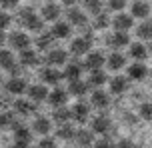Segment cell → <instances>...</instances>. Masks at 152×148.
<instances>
[{
	"instance_id": "1",
	"label": "cell",
	"mask_w": 152,
	"mask_h": 148,
	"mask_svg": "<svg viewBox=\"0 0 152 148\" xmlns=\"http://www.w3.org/2000/svg\"><path fill=\"white\" fill-rule=\"evenodd\" d=\"M16 20L20 26H24L26 30H32V32H42L44 30V20L36 16V12L32 10L30 6L26 8H20L18 12H16Z\"/></svg>"
},
{
	"instance_id": "2",
	"label": "cell",
	"mask_w": 152,
	"mask_h": 148,
	"mask_svg": "<svg viewBox=\"0 0 152 148\" xmlns=\"http://www.w3.org/2000/svg\"><path fill=\"white\" fill-rule=\"evenodd\" d=\"M30 42L32 40L28 38V34L26 32H20V30H14L10 32V36H8V44L14 48V50H26V48H30Z\"/></svg>"
},
{
	"instance_id": "3",
	"label": "cell",
	"mask_w": 152,
	"mask_h": 148,
	"mask_svg": "<svg viewBox=\"0 0 152 148\" xmlns=\"http://www.w3.org/2000/svg\"><path fill=\"white\" fill-rule=\"evenodd\" d=\"M66 60H68V52L62 50V48H50L46 52V58H44V62L48 66H54V68L60 66V64H66Z\"/></svg>"
},
{
	"instance_id": "4",
	"label": "cell",
	"mask_w": 152,
	"mask_h": 148,
	"mask_svg": "<svg viewBox=\"0 0 152 148\" xmlns=\"http://www.w3.org/2000/svg\"><path fill=\"white\" fill-rule=\"evenodd\" d=\"M110 24L114 26V30H118V32H128L130 28L134 26V18H132L130 14L118 12V14H116L112 20H110Z\"/></svg>"
},
{
	"instance_id": "5",
	"label": "cell",
	"mask_w": 152,
	"mask_h": 148,
	"mask_svg": "<svg viewBox=\"0 0 152 148\" xmlns=\"http://www.w3.org/2000/svg\"><path fill=\"white\" fill-rule=\"evenodd\" d=\"M128 80H134V82H142L146 76H148V68H146L144 62H132L128 66Z\"/></svg>"
},
{
	"instance_id": "6",
	"label": "cell",
	"mask_w": 152,
	"mask_h": 148,
	"mask_svg": "<svg viewBox=\"0 0 152 148\" xmlns=\"http://www.w3.org/2000/svg\"><path fill=\"white\" fill-rule=\"evenodd\" d=\"M66 20H68L70 26H78V28L86 26V22H88V18H86V14H84V10L74 8V6L66 10Z\"/></svg>"
},
{
	"instance_id": "7",
	"label": "cell",
	"mask_w": 152,
	"mask_h": 148,
	"mask_svg": "<svg viewBox=\"0 0 152 148\" xmlns=\"http://www.w3.org/2000/svg\"><path fill=\"white\" fill-rule=\"evenodd\" d=\"M90 46H92V40L86 38V36H80V38H74L72 44H70V52L76 56H84L90 52Z\"/></svg>"
},
{
	"instance_id": "8",
	"label": "cell",
	"mask_w": 152,
	"mask_h": 148,
	"mask_svg": "<svg viewBox=\"0 0 152 148\" xmlns=\"http://www.w3.org/2000/svg\"><path fill=\"white\" fill-rule=\"evenodd\" d=\"M128 42H130L128 32H118V30H114V34H110V36L106 38V44L110 48H114V50L128 46Z\"/></svg>"
},
{
	"instance_id": "9",
	"label": "cell",
	"mask_w": 152,
	"mask_h": 148,
	"mask_svg": "<svg viewBox=\"0 0 152 148\" xmlns=\"http://www.w3.org/2000/svg\"><path fill=\"white\" fill-rule=\"evenodd\" d=\"M40 56H38L36 50H32V48H26V50H22L20 52V60H18V64L20 66H26V68H32V66H38L40 64Z\"/></svg>"
},
{
	"instance_id": "10",
	"label": "cell",
	"mask_w": 152,
	"mask_h": 148,
	"mask_svg": "<svg viewBox=\"0 0 152 148\" xmlns=\"http://www.w3.org/2000/svg\"><path fill=\"white\" fill-rule=\"evenodd\" d=\"M88 114H90V106H86L84 102H76L70 108V120H74V122H86Z\"/></svg>"
},
{
	"instance_id": "11",
	"label": "cell",
	"mask_w": 152,
	"mask_h": 148,
	"mask_svg": "<svg viewBox=\"0 0 152 148\" xmlns=\"http://www.w3.org/2000/svg\"><path fill=\"white\" fill-rule=\"evenodd\" d=\"M102 64H106V58H104V54H102L100 50H96V52H88V54H86L84 66H86L88 70H98V68H102Z\"/></svg>"
},
{
	"instance_id": "12",
	"label": "cell",
	"mask_w": 152,
	"mask_h": 148,
	"mask_svg": "<svg viewBox=\"0 0 152 148\" xmlns=\"http://www.w3.org/2000/svg\"><path fill=\"white\" fill-rule=\"evenodd\" d=\"M90 104L96 106V108H108L110 106V94L106 90H102V88H96L90 96Z\"/></svg>"
},
{
	"instance_id": "13",
	"label": "cell",
	"mask_w": 152,
	"mask_h": 148,
	"mask_svg": "<svg viewBox=\"0 0 152 148\" xmlns=\"http://www.w3.org/2000/svg\"><path fill=\"white\" fill-rule=\"evenodd\" d=\"M4 88H6L10 94H24L26 90H28V84H26V80H24V78L12 76L6 84H4Z\"/></svg>"
},
{
	"instance_id": "14",
	"label": "cell",
	"mask_w": 152,
	"mask_h": 148,
	"mask_svg": "<svg viewBox=\"0 0 152 148\" xmlns=\"http://www.w3.org/2000/svg\"><path fill=\"white\" fill-rule=\"evenodd\" d=\"M46 100L50 102V106H66V102H68V92L64 90V88H54L52 92H48V98Z\"/></svg>"
},
{
	"instance_id": "15",
	"label": "cell",
	"mask_w": 152,
	"mask_h": 148,
	"mask_svg": "<svg viewBox=\"0 0 152 148\" xmlns=\"http://www.w3.org/2000/svg\"><path fill=\"white\" fill-rule=\"evenodd\" d=\"M150 14V4L146 0H134L132 8H130V16L132 18H148Z\"/></svg>"
},
{
	"instance_id": "16",
	"label": "cell",
	"mask_w": 152,
	"mask_h": 148,
	"mask_svg": "<svg viewBox=\"0 0 152 148\" xmlns=\"http://www.w3.org/2000/svg\"><path fill=\"white\" fill-rule=\"evenodd\" d=\"M40 76H42V80H44L46 84L56 86V84H58V82L62 80V78H64V74H62L60 70H56L54 66H46L44 70L40 72Z\"/></svg>"
},
{
	"instance_id": "17",
	"label": "cell",
	"mask_w": 152,
	"mask_h": 148,
	"mask_svg": "<svg viewBox=\"0 0 152 148\" xmlns=\"http://www.w3.org/2000/svg\"><path fill=\"white\" fill-rule=\"evenodd\" d=\"M106 82H108V76L104 74L102 68H98V70H90L88 80H86V84L90 86V88H102V84H106Z\"/></svg>"
},
{
	"instance_id": "18",
	"label": "cell",
	"mask_w": 152,
	"mask_h": 148,
	"mask_svg": "<svg viewBox=\"0 0 152 148\" xmlns=\"http://www.w3.org/2000/svg\"><path fill=\"white\" fill-rule=\"evenodd\" d=\"M110 128H112V122H110L106 116H96L94 120H92V132L94 134L106 136V134L110 132Z\"/></svg>"
},
{
	"instance_id": "19",
	"label": "cell",
	"mask_w": 152,
	"mask_h": 148,
	"mask_svg": "<svg viewBox=\"0 0 152 148\" xmlns=\"http://www.w3.org/2000/svg\"><path fill=\"white\" fill-rule=\"evenodd\" d=\"M36 102L32 100H22V98H18V100L14 102V110L18 112V114H22V116H32L34 112H36Z\"/></svg>"
},
{
	"instance_id": "20",
	"label": "cell",
	"mask_w": 152,
	"mask_h": 148,
	"mask_svg": "<svg viewBox=\"0 0 152 148\" xmlns=\"http://www.w3.org/2000/svg\"><path fill=\"white\" fill-rule=\"evenodd\" d=\"M88 88L90 86L84 82L82 78H78V80H72V82H68V88H66V92H68V96H84V94L88 92Z\"/></svg>"
},
{
	"instance_id": "21",
	"label": "cell",
	"mask_w": 152,
	"mask_h": 148,
	"mask_svg": "<svg viewBox=\"0 0 152 148\" xmlns=\"http://www.w3.org/2000/svg\"><path fill=\"white\" fill-rule=\"evenodd\" d=\"M50 34H52L56 40H66L70 34H72V26H70L68 22H54Z\"/></svg>"
},
{
	"instance_id": "22",
	"label": "cell",
	"mask_w": 152,
	"mask_h": 148,
	"mask_svg": "<svg viewBox=\"0 0 152 148\" xmlns=\"http://www.w3.org/2000/svg\"><path fill=\"white\" fill-rule=\"evenodd\" d=\"M58 16H60V6L56 2H46L44 6H42V14H40L42 20L52 22V20H58Z\"/></svg>"
},
{
	"instance_id": "23",
	"label": "cell",
	"mask_w": 152,
	"mask_h": 148,
	"mask_svg": "<svg viewBox=\"0 0 152 148\" xmlns=\"http://www.w3.org/2000/svg\"><path fill=\"white\" fill-rule=\"evenodd\" d=\"M128 54H130V58H134L136 62H144L146 58H148V48H146L142 42H134V44H130Z\"/></svg>"
},
{
	"instance_id": "24",
	"label": "cell",
	"mask_w": 152,
	"mask_h": 148,
	"mask_svg": "<svg viewBox=\"0 0 152 148\" xmlns=\"http://www.w3.org/2000/svg\"><path fill=\"white\" fill-rule=\"evenodd\" d=\"M74 140L78 142L82 148H88V146L94 144V132H92V130H84V128H80V130L74 132Z\"/></svg>"
},
{
	"instance_id": "25",
	"label": "cell",
	"mask_w": 152,
	"mask_h": 148,
	"mask_svg": "<svg viewBox=\"0 0 152 148\" xmlns=\"http://www.w3.org/2000/svg\"><path fill=\"white\" fill-rule=\"evenodd\" d=\"M108 84H110V92L112 94H122L128 90V78L126 76H114L108 80Z\"/></svg>"
},
{
	"instance_id": "26",
	"label": "cell",
	"mask_w": 152,
	"mask_h": 148,
	"mask_svg": "<svg viewBox=\"0 0 152 148\" xmlns=\"http://www.w3.org/2000/svg\"><path fill=\"white\" fill-rule=\"evenodd\" d=\"M54 36L52 34H50V32H38V36H36V40H34V42H36V48L38 50H46V52H48V50H50V48H52V44H54Z\"/></svg>"
},
{
	"instance_id": "27",
	"label": "cell",
	"mask_w": 152,
	"mask_h": 148,
	"mask_svg": "<svg viewBox=\"0 0 152 148\" xmlns=\"http://www.w3.org/2000/svg\"><path fill=\"white\" fill-rule=\"evenodd\" d=\"M26 92H28V96H30V100H32V102H36V104L48 98V90H46V86H42V84H34V86H30Z\"/></svg>"
},
{
	"instance_id": "28",
	"label": "cell",
	"mask_w": 152,
	"mask_h": 148,
	"mask_svg": "<svg viewBox=\"0 0 152 148\" xmlns=\"http://www.w3.org/2000/svg\"><path fill=\"white\" fill-rule=\"evenodd\" d=\"M50 128H52V122L44 116H36V120L32 122V130L36 134H42V136H48Z\"/></svg>"
},
{
	"instance_id": "29",
	"label": "cell",
	"mask_w": 152,
	"mask_h": 148,
	"mask_svg": "<svg viewBox=\"0 0 152 148\" xmlns=\"http://www.w3.org/2000/svg\"><path fill=\"white\" fill-rule=\"evenodd\" d=\"M12 132H14V138H16V140L30 142V138H32V130L26 124H22V122H14V124H12Z\"/></svg>"
},
{
	"instance_id": "30",
	"label": "cell",
	"mask_w": 152,
	"mask_h": 148,
	"mask_svg": "<svg viewBox=\"0 0 152 148\" xmlns=\"http://www.w3.org/2000/svg\"><path fill=\"white\" fill-rule=\"evenodd\" d=\"M16 64H18V62H16L14 54H12L10 50H2V48H0V68H4V70L10 72Z\"/></svg>"
},
{
	"instance_id": "31",
	"label": "cell",
	"mask_w": 152,
	"mask_h": 148,
	"mask_svg": "<svg viewBox=\"0 0 152 148\" xmlns=\"http://www.w3.org/2000/svg\"><path fill=\"white\" fill-rule=\"evenodd\" d=\"M82 72H84L82 64H78V62H70L68 66H66V70L62 72V74H64V78H68V82H72V80H78Z\"/></svg>"
},
{
	"instance_id": "32",
	"label": "cell",
	"mask_w": 152,
	"mask_h": 148,
	"mask_svg": "<svg viewBox=\"0 0 152 148\" xmlns=\"http://www.w3.org/2000/svg\"><path fill=\"white\" fill-rule=\"evenodd\" d=\"M124 64H126V58H124L120 52H112V54L106 58V66L110 70H120V68H124Z\"/></svg>"
},
{
	"instance_id": "33",
	"label": "cell",
	"mask_w": 152,
	"mask_h": 148,
	"mask_svg": "<svg viewBox=\"0 0 152 148\" xmlns=\"http://www.w3.org/2000/svg\"><path fill=\"white\" fill-rule=\"evenodd\" d=\"M52 120L56 124H64V122H68L70 120V110L68 106H56L52 110Z\"/></svg>"
},
{
	"instance_id": "34",
	"label": "cell",
	"mask_w": 152,
	"mask_h": 148,
	"mask_svg": "<svg viewBox=\"0 0 152 148\" xmlns=\"http://www.w3.org/2000/svg\"><path fill=\"white\" fill-rule=\"evenodd\" d=\"M74 126L70 124V122H64V124H58V130H56V136L62 138V140H70V138H74Z\"/></svg>"
},
{
	"instance_id": "35",
	"label": "cell",
	"mask_w": 152,
	"mask_h": 148,
	"mask_svg": "<svg viewBox=\"0 0 152 148\" xmlns=\"http://www.w3.org/2000/svg\"><path fill=\"white\" fill-rule=\"evenodd\" d=\"M82 6H84V10H88V12H92V14L96 16L102 12L104 0H82Z\"/></svg>"
},
{
	"instance_id": "36",
	"label": "cell",
	"mask_w": 152,
	"mask_h": 148,
	"mask_svg": "<svg viewBox=\"0 0 152 148\" xmlns=\"http://www.w3.org/2000/svg\"><path fill=\"white\" fill-rule=\"evenodd\" d=\"M136 34H138V38H140V40L150 42V40H152V22H142L136 28Z\"/></svg>"
},
{
	"instance_id": "37",
	"label": "cell",
	"mask_w": 152,
	"mask_h": 148,
	"mask_svg": "<svg viewBox=\"0 0 152 148\" xmlns=\"http://www.w3.org/2000/svg\"><path fill=\"white\" fill-rule=\"evenodd\" d=\"M108 26H110V16H108L106 12L96 14V18H94V28H96V30H104Z\"/></svg>"
},
{
	"instance_id": "38",
	"label": "cell",
	"mask_w": 152,
	"mask_h": 148,
	"mask_svg": "<svg viewBox=\"0 0 152 148\" xmlns=\"http://www.w3.org/2000/svg\"><path fill=\"white\" fill-rule=\"evenodd\" d=\"M16 122V118H14V114L12 112H2L0 114V128H12V124Z\"/></svg>"
},
{
	"instance_id": "39",
	"label": "cell",
	"mask_w": 152,
	"mask_h": 148,
	"mask_svg": "<svg viewBox=\"0 0 152 148\" xmlns=\"http://www.w3.org/2000/svg\"><path fill=\"white\" fill-rule=\"evenodd\" d=\"M140 118L146 122H152V102H144L140 106Z\"/></svg>"
},
{
	"instance_id": "40",
	"label": "cell",
	"mask_w": 152,
	"mask_h": 148,
	"mask_svg": "<svg viewBox=\"0 0 152 148\" xmlns=\"http://www.w3.org/2000/svg\"><path fill=\"white\" fill-rule=\"evenodd\" d=\"M12 26V16L8 12H0V30H6Z\"/></svg>"
},
{
	"instance_id": "41",
	"label": "cell",
	"mask_w": 152,
	"mask_h": 148,
	"mask_svg": "<svg viewBox=\"0 0 152 148\" xmlns=\"http://www.w3.org/2000/svg\"><path fill=\"white\" fill-rule=\"evenodd\" d=\"M94 148H114V142L104 136V138H98V140H94Z\"/></svg>"
},
{
	"instance_id": "42",
	"label": "cell",
	"mask_w": 152,
	"mask_h": 148,
	"mask_svg": "<svg viewBox=\"0 0 152 148\" xmlns=\"http://www.w3.org/2000/svg\"><path fill=\"white\" fill-rule=\"evenodd\" d=\"M108 8L110 10H124L126 8V0H108Z\"/></svg>"
},
{
	"instance_id": "43",
	"label": "cell",
	"mask_w": 152,
	"mask_h": 148,
	"mask_svg": "<svg viewBox=\"0 0 152 148\" xmlns=\"http://www.w3.org/2000/svg\"><path fill=\"white\" fill-rule=\"evenodd\" d=\"M114 148H138V146L130 140V138H122V140H118L114 144Z\"/></svg>"
},
{
	"instance_id": "44",
	"label": "cell",
	"mask_w": 152,
	"mask_h": 148,
	"mask_svg": "<svg viewBox=\"0 0 152 148\" xmlns=\"http://www.w3.org/2000/svg\"><path fill=\"white\" fill-rule=\"evenodd\" d=\"M38 148H56V142H54V138H42V140L38 142Z\"/></svg>"
},
{
	"instance_id": "45",
	"label": "cell",
	"mask_w": 152,
	"mask_h": 148,
	"mask_svg": "<svg viewBox=\"0 0 152 148\" xmlns=\"http://www.w3.org/2000/svg\"><path fill=\"white\" fill-rule=\"evenodd\" d=\"M20 0H0V6L2 8H16Z\"/></svg>"
},
{
	"instance_id": "46",
	"label": "cell",
	"mask_w": 152,
	"mask_h": 148,
	"mask_svg": "<svg viewBox=\"0 0 152 148\" xmlns=\"http://www.w3.org/2000/svg\"><path fill=\"white\" fill-rule=\"evenodd\" d=\"M10 148H30V142H26V140H16Z\"/></svg>"
},
{
	"instance_id": "47",
	"label": "cell",
	"mask_w": 152,
	"mask_h": 148,
	"mask_svg": "<svg viewBox=\"0 0 152 148\" xmlns=\"http://www.w3.org/2000/svg\"><path fill=\"white\" fill-rule=\"evenodd\" d=\"M60 2L64 4V6H70V8H72V6L76 4V2H78V0H60Z\"/></svg>"
},
{
	"instance_id": "48",
	"label": "cell",
	"mask_w": 152,
	"mask_h": 148,
	"mask_svg": "<svg viewBox=\"0 0 152 148\" xmlns=\"http://www.w3.org/2000/svg\"><path fill=\"white\" fill-rule=\"evenodd\" d=\"M4 42H6V36H4V30H0V48H2Z\"/></svg>"
},
{
	"instance_id": "49",
	"label": "cell",
	"mask_w": 152,
	"mask_h": 148,
	"mask_svg": "<svg viewBox=\"0 0 152 148\" xmlns=\"http://www.w3.org/2000/svg\"><path fill=\"white\" fill-rule=\"evenodd\" d=\"M148 50H150V54H152V40H150V46H148Z\"/></svg>"
},
{
	"instance_id": "50",
	"label": "cell",
	"mask_w": 152,
	"mask_h": 148,
	"mask_svg": "<svg viewBox=\"0 0 152 148\" xmlns=\"http://www.w3.org/2000/svg\"><path fill=\"white\" fill-rule=\"evenodd\" d=\"M148 74H150V78H152V68H150V70H148Z\"/></svg>"
},
{
	"instance_id": "51",
	"label": "cell",
	"mask_w": 152,
	"mask_h": 148,
	"mask_svg": "<svg viewBox=\"0 0 152 148\" xmlns=\"http://www.w3.org/2000/svg\"><path fill=\"white\" fill-rule=\"evenodd\" d=\"M146 2H148V0H146Z\"/></svg>"
}]
</instances>
